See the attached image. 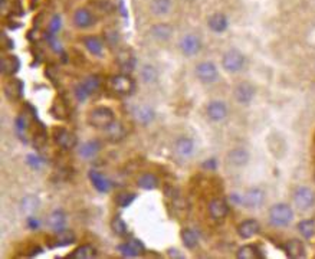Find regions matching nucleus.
<instances>
[{"label":"nucleus","instance_id":"nucleus-47","mask_svg":"<svg viewBox=\"0 0 315 259\" xmlns=\"http://www.w3.org/2000/svg\"><path fill=\"white\" fill-rule=\"evenodd\" d=\"M167 255H169V256H170V258H184V256H183L182 253H179V250L177 249H169L167 250Z\"/></svg>","mask_w":315,"mask_h":259},{"label":"nucleus","instance_id":"nucleus-3","mask_svg":"<svg viewBox=\"0 0 315 259\" xmlns=\"http://www.w3.org/2000/svg\"><path fill=\"white\" fill-rule=\"evenodd\" d=\"M232 200L238 204H242L248 209H256V208H260L265 201V192L259 187H252L249 189L248 192L242 196H236L233 194L232 196Z\"/></svg>","mask_w":315,"mask_h":259},{"label":"nucleus","instance_id":"nucleus-41","mask_svg":"<svg viewBox=\"0 0 315 259\" xmlns=\"http://www.w3.org/2000/svg\"><path fill=\"white\" fill-rule=\"evenodd\" d=\"M26 163L33 169V170H39V169H42V166H43V159L42 157H39L36 154H29L28 157H26Z\"/></svg>","mask_w":315,"mask_h":259},{"label":"nucleus","instance_id":"nucleus-13","mask_svg":"<svg viewBox=\"0 0 315 259\" xmlns=\"http://www.w3.org/2000/svg\"><path fill=\"white\" fill-rule=\"evenodd\" d=\"M206 114L212 123H222L228 117V107L223 101H212L206 107Z\"/></svg>","mask_w":315,"mask_h":259},{"label":"nucleus","instance_id":"nucleus-39","mask_svg":"<svg viewBox=\"0 0 315 259\" xmlns=\"http://www.w3.org/2000/svg\"><path fill=\"white\" fill-rule=\"evenodd\" d=\"M111 229L117 236H121V238L127 236V233H128V226L120 216H115L114 219L111 221Z\"/></svg>","mask_w":315,"mask_h":259},{"label":"nucleus","instance_id":"nucleus-2","mask_svg":"<svg viewBox=\"0 0 315 259\" xmlns=\"http://www.w3.org/2000/svg\"><path fill=\"white\" fill-rule=\"evenodd\" d=\"M294 219V211L287 203H277L269 209V222L275 228H285Z\"/></svg>","mask_w":315,"mask_h":259},{"label":"nucleus","instance_id":"nucleus-17","mask_svg":"<svg viewBox=\"0 0 315 259\" xmlns=\"http://www.w3.org/2000/svg\"><path fill=\"white\" fill-rule=\"evenodd\" d=\"M259 230H260L259 222L255 219H248V221L242 222L238 226V235L242 239H250L255 235H258Z\"/></svg>","mask_w":315,"mask_h":259},{"label":"nucleus","instance_id":"nucleus-43","mask_svg":"<svg viewBox=\"0 0 315 259\" xmlns=\"http://www.w3.org/2000/svg\"><path fill=\"white\" fill-rule=\"evenodd\" d=\"M61 29V18L59 16H54L50 23H49V35H57V32Z\"/></svg>","mask_w":315,"mask_h":259},{"label":"nucleus","instance_id":"nucleus-1","mask_svg":"<svg viewBox=\"0 0 315 259\" xmlns=\"http://www.w3.org/2000/svg\"><path fill=\"white\" fill-rule=\"evenodd\" d=\"M114 121V111L108 107H95L88 114V124L98 130H107Z\"/></svg>","mask_w":315,"mask_h":259},{"label":"nucleus","instance_id":"nucleus-8","mask_svg":"<svg viewBox=\"0 0 315 259\" xmlns=\"http://www.w3.org/2000/svg\"><path fill=\"white\" fill-rule=\"evenodd\" d=\"M294 203L299 211H309L315 204V194L312 189L306 186H299L294 192Z\"/></svg>","mask_w":315,"mask_h":259},{"label":"nucleus","instance_id":"nucleus-35","mask_svg":"<svg viewBox=\"0 0 315 259\" xmlns=\"http://www.w3.org/2000/svg\"><path fill=\"white\" fill-rule=\"evenodd\" d=\"M236 256L239 259H259L262 258V255H260V252L258 250L256 246H253V245H245V246H242V248H239L238 253H236Z\"/></svg>","mask_w":315,"mask_h":259},{"label":"nucleus","instance_id":"nucleus-42","mask_svg":"<svg viewBox=\"0 0 315 259\" xmlns=\"http://www.w3.org/2000/svg\"><path fill=\"white\" fill-rule=\"evenodd\" d=\"M26 128H28V123H26L25 117H18L16 118V131L20 135V138H23L22 135L26 134Z\"/></svg>","mask_w":315,"mask_h":259},{"label":"nucleus","instance_id":"nucleus-11","mask_svg":"<svg viewBox=\"0 0 315 259\" xmlns=\"http://www.w3.org/2000/svg\"><path fill=\"white\" fill-rule=\"evenodd\" d=\"M55 143L62 148V150H74L78 145V138L74 133H71L69 130L65 128H57L54 133Z\"/></svg>","mask_w":315,"mask_h":259},{"label":"nucleus","instance_id":"nucleus-15","mask_svg":"<svg viewBox=\"0 0 315 259\" xmlns=\"http://www.w3.org/2000/svg\"><path fill=\"white\" fill-rule=\"evenodd\" d=\"M229 213V204L225 199H213L209 203V215L212 219L215 221H222L228 216Z\"/></svg>","mask_w":315,"mask_h":259},{"label":"nucleus","instance_id":"nucleus-16","mask_svg":"<svg viewBox=\"0 0 315 259\" xmlns=\"http://www.w3.org/2000/svg\"><path fill=\"white\" fill-rule=\"evenodd\" d=\"M95 23V16L86 8H79L74 13V25L79 29L91 28Z\"/></svg>","mask_w":315,"mask_h":259},{"label":"nucleus","instance_id":"nucleus-6","mask_svg":"<svg viewBox=\"0 0 315 259\" xmlns=\"http://www.w3.org/2000/svg\"><path fill=\"white\" fill-rule=\"evenodd\" d=\"M110 86L114 91L115 94L121 96L131 95L135 89V82L131 77L125 75V74H120V75H114L110 79Z\"/></svg>","mask_w":315,"mask_h":259},{"label":"nucleus","instance_id":"nucleus-38","mask_svg":"<svg viewBox=\"0 0 315 259\" xmlns=\"http://www.w3.org/2000/svg\"><path fill=\"white\" fill-rule=\"evenodd\" d=\"M39 199L36 196H26V197H23L22 199V211L25 212V213H28V215H32V213H35V212L39 209Z\"/></svg>","mask_w":315,"mask_h":259},{"label":"nucleus","instance_id":"nucleus-27","mask_svg":"<svg viewBox=\"0 0 315 259\" xmlns=\"http://www.w3.org/2000/svg\"><path fill=\"white\" fill-rule=\"evenodd\" d=\"M137 186L143 190H155L160 186V180L157 179V176L153 173H145L143 176L138 177Z\"/></svg>","mask_w":315,"mask_h":259},{"label":"nucleus","instance_id":"nucleus-10","mask_svg":"<svg viewBox=\"0 0 315 259\" xmlns=\"http://www.w3.org/2000/svg\"><path fill=\"white\" fill-rule=\"evenodd\" d=\"M255 94H256V89L255 86L252 85L250 82H239L238 85L235 86V99L236 102L242 104V106H248L252 102V99L255 98Z\"/></svg>","mask_w":315,"mask_h":259},{"label":"nucleus","instance_id":"nucleus-46","mask_svg":"<svg viewBox=\"0 0 315 259\" xmlns=\"http://www.w3.org/2000/svg\"><path fill=\"white\" fill-rule=\"evenodd\" d=\"M203 167L204 169H209V170H215L216 169V160L215 159H210V160L203 163Z\"/></svg>","mask_w":315,"mask_h":259},{"label":"nucleus","instance_id":"nucleus-30","mask_svg":"<svg viewBox=\"0 0 315 259\" xmlns=\"http://www.w3.org/2000/svg\"><path fill=\"white\" fill-rule=\"evenodd\" d=\"M95 256L96 249L92 245H81L68 255V258L71 259H92Z\"/></svg>","mask_w":315,"mask_h":259},{"label":"nucleus","instance_id":"nucleus-32","mask_svg":"<svg viewBox=\"0 0 315 259\" xmlns=\"http://www.w3.org/2000/svg\"><path fill=\"white\" fill-rule=\"evenodd\" d=\"M105 133H107L108 138H110L111 141L117 143V141H121V140L125 137V128H124V125L121 124V123H117V121H114L113 124L110 125V127L105 130Z\"/></svg>","mask_w":315,"mask_h":259},{"label":"nucleus","instance_id":"nucleus-14","mask_svg":"<svg viewBox=\"0 0 315 259\" xmlns=\"http://www.w3.org/2000/svg\"><path fill=\"white\" fill-rule=\"evenodd\" d=\"M194 150H196V144L189 137H184V135L179 137L174 143V151L182 159H190L194 154Z\"/></svg>","mask_w":315,"mask_h":259},{"label":"nucleus","instance_id":"nucleus-9","mask_svg":"<svg viewBox=\"0 0 315 259\" xmlns=\"http://www.w3.org/2000/svg\"><path fill=\"white\" fill-rule=\"evenodd\" d=\"M179 46H180V50H182V54L184 57L191 58L200 52L201 40L199 39V36H196L193 33H187V35H184L180 39Z\"/></svg>","mask_w":315,"mask_h":259},{"label":"nucleus","instance_id":"nucleus-26","mask_svg":"<svg viewBox=\"0 0 315 259\" xmlns=\"http://www.w3.org/2000/svg\"><path fill=\"white\" fill-rule=\"evenodd\" d=\"M65 225H67V215L62 211H55L49 215L48 226L54 232L65 229Z\"/></svg>","mask_w":315,"mask_h":259},{"label":"nucleus","instance_id":"nucleus-23","mask_svg":"<svg viewBox=\"0 0 315 259\" xmlns=\"http://www.w3.org/2000/svg\"><path fill=\"white\" fill-rule=\"evenodd\" d=\"M133 114H134V118H135L140 124H143V125L150 124V123L154 120V117H155L153 108L148 106L135 107V108H134Z\"/></svg>","mask_w":315,"mask_h":259},{"label":"nucleus","instance_id":"nucleus-37","mask_svg":"<svg viewBox=\"0 0 315 259\" xmlns=\"http://www.w3.org/2000/svg\"><path fill=\"white\" fill-rule=\"evenodd\" d=\"M298 230L305 239H311L315 235V222L312 219L301 221L298 223Z\"/></svg>","mask_w":315,"mask_h":259},{"label":"nucleus","instance_id":"nucleus-45","mask_svg":"<svg viewBox=\"0 0 315 259\" xmlns=\"http://www.w3.org/2000/svg\"><path fill=\"white\" fill-rule=\"evenodd\" d=\"M45 143H46V134H45V131L42 130L40 133H36V135H35V145L42 147Z\"/></svg>","mask_w":315,"mask_h":259},{"label":"nucleus","instance_id":"nucleus-5","mask_svg":"<svg viewBox=\"0 0 315 259\" xmlns=\"http://www.w3.org/2000/svg\"><path fill=\"white\" fill-rule=\"evenodd\" d=\"M243 67H245V57L240 50L229 49L228 52H225V55L222 58V68L226 72L236 74L239 71H242Z\"/></svg>","mask_w":315,"mask_h":259},{"label":"nucleus","instance_id":"nucleus-28","mask_svg":"<svg viewBox=\"0 0 315 259\" xmlns=\"http://www.w3.org/2000/svg\"><path fill=\"white\" fill-rule=\"evenodd\" d=\"M172 0H151L150 2V10L154 16H166L172 10Z\"/></svg>","mask_w":315,"mask_h":259},{"label":"nucleus","instance_id":"nucleus-34","mask_svg":"<svg viewBox=\"0 0 315 259\" xmlns=\"http://www.w3.org/2000/svg\"><path fill=\"white\" fill-rule=\"evenodd\" d=\"M22 91H23V84L18 81V79H12L8 85L5 86V92L6 95L12 98V99H18L22 96Z\"/></svg>","mask_w":315,"mask_h":259},{"label":"nucleus","instance_id":"nucleus-20","mask_svg":"<svg viewBox=\"0 0 315 259\" xmlns=\"http://www.w3.org/2000/svg\"><path fill=\"white\" fill-rule=\"evenodd\" d=\"M173 32H174V29L169 23H157L150 29L151 36L159 42H167L173 36Z\"/></svg>","mask_w":315,"mask_h":259},{"label":"nucleus","instance_id":"nucleus-29","mask_svg":"<svg viewBox=\"0 0 315 259\" xmlns=\"http://www.w3.org/2000/svg\"><path fill=\"white\" fill-rule=\"evenodd\" d=\"M57 238L54 239V248H62V246H68L71 243L75 242V233L71 229H62L57 232Z\"/></svg>","mask_w":315,"mask_h":259},{"label":"nucleus","instance_id":"nucleus-19","mask_svg":"<svg viewBox=\"0 0 315 259\" xmlns=\"http://www.w3.org/2000/svg\"><path fill=\"white\" fill-rule=\"evenodd\" d=\"M284 250H285L288 258L291 259H301L306 256L305 246H304V243H302L301 240L298 239L288 240Z\"/></svg>","mask_w":315,"mask_h":259},{"label":"nucleus","instance_id":"nucleus-44","mask_svg":"<svg viewBox=\"0 0 315 259\" xmlns=\"http://www.w3.org/2000/svg\"><path fill=\"white\" fill-rule=\"evenodd\" d=\"M26 225H28V228L30 230H38L39 226H40V222H39L38 218H35V216H29L28 219H26Z\"/></svg>","mask_w":315,"mask_h":259},{"label":"nucleus","instance_id":"nucleus-36","mask_svg":"<svg viewBox=\"0 0 315 259\" xmlns=\"http://www.w3.org/2000/svg\"><path fill=\"white\" fill-rule=\"evenodd\" d=\"M0 67L3 74H13L19 68V61L15 57H5L0 61Z\"/></svg>","mask_w":315,"mask_h":259},{"label":"nucleus","instance_id":"nucleus-18","mask_svg":"<svg viewBox=\"0 0 315 259\" xmlns=\"http://www.w3.org/2000/svg\"><path fill=\"white\" fill-rule=\"evenodd\" d=\"M249 156L248 150L242 148V147H238V148H233L228 153V162L229 164H232L233 167H243L249 163Z\"/></svg>","mask_w":315,"mask_h":259},{"label":"nucleus","instance_id":"nucleus-25","mask_svg":"<svg viewBox=\"0 0 315 259\" xmlns=\"http://www.w3.org/2000/svg\"><path fill=\"white\" fill-rule=\"evenodd\" d=\"M82 43L85 49L94 57H102L104 54V43L101 39H98L96 36H86L82 39Z\"/></svg>","mask_w":315,"mask_h":259},{"label":"nucleus","instance_id":"nucleus-4","mask_svg":"<svg viewBox=\"0 0 315 259\" xmlns=\"http://www.w3.org/2000/svg\"><path fill=\"white\" fill-rule=\"evenodd\" d=\"M99 85H101V81L96 75L86 77L82 82L77 84L74 88V95L77 98L78 102H85L86 99L99 88Z\"/></svg>","mask_w":315,"mask_h":259},{"label":"nucleus","instance_id":"nucleus-21","mask_svg":"<svg viewBox=\"0 0 315 259\" xmlns=\"http://www.w3.org/2000/svg\"><path fill=\"white\" fill-rule=\"evenodd\" d=\"M207 26L215 33H223L229 26V20L223 13H215L207 19Z\"/></svg>","mask_w":315,"mask_h":259},{"label":"nucleus","instance_id":"nucleus-31","mask_svg":"<svg viewBox=\"0 0 315 259\" xmlns=\"http://www.w3.org/2000/svg\"><path fill=\"white\" fill-rule=\"evenodd\" d=\"M140 78H141V81H143L144 84H148V85L154 84L159 79V71L153 65L145 64V65L140 68Z\"/></svg>","mask_w":315,"mask_h":259},{"label":"nucleus","instance_id":"nucleus-12","mask_svg":"<svg viewBox=\"0 0 315 259\" xmlns=\"http://www.w3.org/2000/svg\"><path fill=\"white\" fill-rule=\"evenodd\" d=\"M118 252L124 256V258H137V256H141L144 252H145V246L141 240L138 239H130L118 245Z\"/></svg>","mask_w":315,"mask_h":259},{"label":"nucleus","instance_id":"nucleus-40","mask_svg":"<svg viewBox=\"0 0 315 259\" xmlns=\"http://www.w3.org/2000/svg\"><path fill=\"white\" fill-rule=\"evenodd\" d=\"M137 199V194L135 193H120L118 196H117V204L121 208V209H125V208H128V206H131L133 204V201Z\"/></svg>","mask_w":315,"mask_h":259},{"label":"nucleus","instance_id":"nucleus-33","mask_svg":"<svg viewBox=\"0 0 315 259\" xmlns=\"http://www.w3.org/2000/svg\"><path fill=\"white\" fill-rule=\"evenodd\" d=\"M180 236H182L183 245L187 249H194L197 246V243H199V236L193 229H183Z\"/></svg>","mask_w":315,"mask_h":259},{"label":"nucleus","instance_id":"nucleus-24","mask_svg":"<svg viewBox=\"0 0 315 259\" xmlns=\"http://www.w3.org/2000/svg\"><path fill=\"white\" fill-rule=\"evenodd\" d=\"M99 150H101V144H99V141H98V140H89V141H86V143H84L82 145H79L78 153H79V156H81L82 159L89 160V159H94Z\"/></svg>","mask_w":315,"mask_h":259},{"label":"nucleus","instance_id":"nucleus-7","mask_svg":"<svg viewBox=\"0 0 315 259\" xmlns=\"http://www.w3.org/2000/svg\"><path fill=\"white\" fill-rule=\"evenodd\" d=\"M196 77L203 84H213L219 79V71L218 67L210 62V61H203L196 65Z\"/></svg>","mask_w":315,"mask_h":259},{"label":"nucleus","instance_id":"nucleus-22","mask_svg":"<svg viewBox=\"0 0 315 259\" xmlns=\"http://www.w3.org/2000/svg\"><path fill=\"white\" fill-rule=\"evenodd\" d=\"M89 180H91L92 186L99 193H108L111 190V182L105 177L104 174H101V173L96 172V170L89 172Z\"/></svg>","mask_w":315,"mask_h":259}]
</instances>
